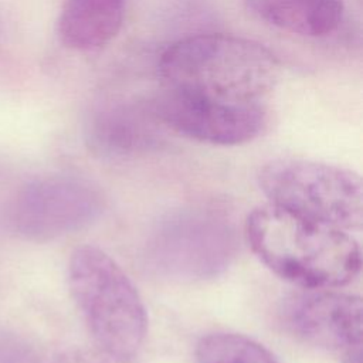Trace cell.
<instances>
[{
  "label": "cell",
  "instance_id": "obj_1",
  "mask_svg": "<svg viewBox=\"0 0 363 363\" xmlns=\"http://www.w3.org/2000/svg\"><path fill=\"white\" fill-rule=\"evenodd\" d=\"M163 89L233 106H267L281 77V64L262 44L231 34L180 38L160 55Z\"/></svg>",
  "mask_w": 363,
  "mask_h": 363
},
{
  "label": "cell",
  "instance_id": "obj_2",
  "mask_svg": "<svg viewBox=\"0 0 363 363\" xmlns=\"http://www.w3.org/2000/svg\"><path fill=\"white\" fill-rule=\"evenodd\" d=\"M245 237L272 272L303 288L346 285L362 267L360 247L347 231L272 203L248 214Z\"/></svg>",
  "mask_w": 363,
  "mask_h": 363
},
{
  "label": "cell",
  "instance_id": "obj_3",
  "mask_svg": "<svg viewBox=\"0 0 363 363\" xmlns=\"http://www.w3.org/2000/svg\"><path fill=\"white\" fill-rule=\"evenodd\" d=\"M68 285L96 346L133 357L145 340L147 316L115 259L98 247H78L68 262Z\"/></svg>",
  "mask_w": 363,
  "mask_h": 363
},
{
  "label": "cell",
  "instance_id": "obj_4",
  "mask_svg": "<svg viewBox=\"0 0 363 363\" xmlns=\"http://www.w3.org/2000/svg\"><path fill=\"white\" fill-rule=\"evenodd\" d=\"M237 252V230L224 214L207 207H183L155 223L143 257L156 275L194 282L221 275Z\"/></svg>",
  "mask_w": 363,
  "mask_h": 363
},
{
  "label": "cell",
  "instance_id": "obj_5",
  "mask_svg": "<svg viewBox=\"0 0 363 363\" xmlns=\"http://www.w3.org/2000/svg\"><path fill=\"white\" fill-rule=\"evenodd\" d=\"M258 182L275 206L345 231L362 227V180L349 169L305 159H278L261 169Z\"/></svg>",
  "mask_w": 363,
  "mask_h": 363
},
{
  "label": "cell",
  "instance_id": "obj_6",
  "mask_svg": "<svg viewBox=\"0 0 363 363\" xmlns=\"http://www.w3.org/2000/svg\"><path fill=\"white\" fill-rule=\"evenodd\" d=\"M105 208V197L92 182L52 174L31 180L10 199L6 223L16 235L30 241H50L95 223Z\"/></svg>",
  "mask_w": 363,
  "mask_h": 363
},
{
  "label": "cell",
  "instance_id": "obj_7",
  "mask_svg": "<svg viewBox=\"0 0 363 363\" xmlns=\"http://www.w3.org/2000/svg\"><path fill=\"white\" fill-rule=\"evenodd\" d=\"M149 105L164 128L210 145L247 143L267 123V106L223 105L166 89L149 101Z\"/></svg>",
  "mask_w": 363,
  "mask_h": 363
},
{
  "label": "cell",
  "instance_id": "obj_8",
  "mask_svg": "<svg viewBox=\"0 0 363 363\" xmlns=\"http://www.w3.org/2000/svg\"><path fill=\"white\" fill-rule=\"evenodd\" d=\"M286 328L303 342L326 350H347L362 339V301L356 295L311 289L284 308Z\"/></svg>",
  "mask_w": 363,
  "mask_h": 363
},
{
  "label": "cell",
  "instance_id": "obj_9",
  "mask_svg": "<svg viewBox=\"0 0 363 363\" xmlns=\"http://www.w3.org/2000/svg\"><path fill=\"white\" fill-rule=\"evenodd\" d=\"M163 129L149 102H113L88 113L84 140L95 156L123 160L156 150L163 142Z\"/></svg>",
  "mask_w": 363,
  "mask_h": 363
},
{
  "label": "cell",
  "instance_id": "obj_10",
  "mask_svg": "<svg viewBox=\"0 0 363 363\" xmlns=\"http://www.w3.org/2000/svg\"><path fill=\"white\" fill-rule=\"evenodd\" d=\"M126 0H64L57 31L61 43L75 51H95L121 30Z\"/></svg>",
  "mask_w": 363,
  "mask_h": 363
},
{
  "label": "cell",
  "instance_id": "obj_11",
  "mask_svg": "<svg viewBox=\"0 0 363 363\" xmlns=\"http://www.w3.org/2000/svg\"><path fill=\"white\" fill-rule=\"evenodd\" d=\"M259 20L302 37H326L343 20V0H244Z\"/></svg>",
  "mask_w": 363,
  "mask_h": 363
},
{
  "label": "cell",
  "instance_id": "obj_12",
  "mask_svg": "<svg viewBox=\"0 0 363 363\" xmlns=\"http://www.w3.org/2000/svg\"><path fill=\"white\" fill-rule=\"evenodd\" d=\"M196 363H278L257 340L233 332H213L196 345Z\"/></svg>",
  "mask_w": 363,
  "mask_h": 363
},
{
  "label": "cell",
  "instance_id": "obj_13",
  "mask_svg": "<svg viewBox=\"0 0 363 363\" xmlns=\"http://www.w3.org/2000/svg\"><path fill=\"white\" fill-rule=\"evenodd\" d=\"M61 363H135L132 356H122L99 346L91 350H77L61 359Z\"/></svg>",
  "mask_w": 363,
  "mask_h": 363
},
{
  "label": "cell",
  "instance_id": "obj_14",
  "mask_svg": "<svg viewBox=\"0 0 363 363\" xmlns=\"http://www.w3.org/2000/svg\"><path fill=\"white\" fill-rule=\"evenodd\" d=\"M0 363H40L35 354L16 340H0Z\"/></svg>",
  "mask_w": 363,
  "mask_h": 363
},
{
  "label": "cell",
  "instance_id": "obj_15",
  "mask_svg": "<svg viewBox=\"0 0 363 363\" xmlns=\"http://www.w3.org/2000/svg\"><path fill=\"white\" fill-rule=\"evenodd\" d=\"M343 363H360V345L343 352Z\"/></svg>",
  "mask_w": 363,
  "mask_h": 363
}]
</instances>
